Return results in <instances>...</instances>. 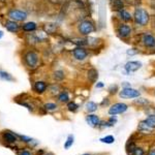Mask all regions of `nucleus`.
Here are the masks:
<instances>
[{"instance_id":"obj_5","label":"nucleus","mask_w":155,"mask_h":155,"mask_svg":"<svg viewBox=\"0 0 155 155\" xmlns=\"http://www.w3.org/2000/svg\"><path fill=\"white\" fill-rule=\"evenodd\" d=\"M25 62L28 65L30 68H34L36 67V65L38 64V56H37L36 53L34 52H28L26 55H25Z\"/></svg>"},{"instance_id":"obj_2","label":"nucleus","mask_w":155,"mask_h":155,"mask_svg":"<svg viewBox=\"0 0 155 155\" xmlns=\"http://www.w3.org/2000/svg\"><path fill=\"white\" fill-rule=\"evenodd\" d=\"M141 95V92L137 89H134L131 87H126L123 88L121 91H119V96L123 99H130V98H137Z\"/></svg>"},{"instance_id":"obj_6","label":"nucleus","mask_w":155,"mask_h":155,"mask_svg":"<svg viewBox=\"0 0 155 155\" xmlns=\"http://www.w3.org/2000/svg\"><path fill=\"white\" fill-rule=\"evenodd\" d=\"M8 17L12 21H24L27 18V14L24 11H20V9H12L8 12Z\"/></svg>"},{"instance_id":"obj_11","label":"nucleus","mask_w":155,"mask_h":155,"mask_svg":"<svg viewBox=\"0 0 155 155\" xmlns=\"http://www.w3.org/2000/svg\"><path fill=\"white\" fill-rule=\"evenodd\" d=\"M142 41L146 48H154L155 47V37L151 34L145 33L142 37Z\"/></svg>"},{"instance_id":"obj_17","label":"nucleus","mask_w":155,"mask_h":155,"mask_svg":"<svg viewBox=\"0 0 155 155\" xmlns=\"http://www.w3.org/2000/svg\"><path fill=\"white\" fill-rule=\"evenodd\" d=\"M119 17H120V19L124 22H129V21H131V19H132L131 15L129 14L128 12H126L125 9H122V11L119 12Z\"/></svg>"},{"instance_id":"obj_9","label":"nucleus","mask_w":155,"mask_h":155,"mask_svg":"<svg viewBox=\"0 0 155 155\" xmlns=\"http://www.w3.org/2000/svg\"><path fill=\"white\" fill-rule=\"evenodd\" d=\"M141 67H142V63L140 61H129L125 64L124 68H125L127 74H130V72L139 71Z\"/></svg>"},{"instance_id":"obj_19","label":"nucleus","mask_w":155,"mask_h":155,"mask_svg":"<svg viewBox=\"0 0 155 155\" xmlns=\"http://www.w3.org/2000/svg\"><path fill=\"white\" fill-rule=\"evenodd\" d=\"M112 6H113V9L117 12H120L123 9V2H122V0H113L112 1Z\"/></svg>"},{"instance_id":"obj_38","label":"nucleus","mask_w":155,"mask_h":155,"mask_svg":"<svg viewBox=\"0 0 155 155\" xmlns=\"http://www.w3.org/2000/svg\"><path fill=\"white\" fill-rule=\"evenodd\" d=\"M46 155H52V154H46Z\"/></svg>"},{"instance_id":"obj_37","label":"nucleus","mask_w":155,"mask_h":155,"mask_svg":"<svg viewBox=\"0 0 155 155\" xmlns=\"http://www.w3.org/2000/svg\"><path fill=\"white\" fill-rule=\"evenodd\" d=\"M153 94H154V95H155V90H154V93H153Z\"/></svg>"},{"instance_id":"obj_33","label":"nucleus","mask_w":155,"mask_h":155,"mask_svg":"<svg viewBox=\"0 0 155 155\" xmlns=\"http://www.w3.org/2000/svg\"><path fill=\"white\" fill-rule=\"evenodd\" d=\"M102 87H104V83L102 82H98L96 84V88H102Z\"/></svg>"},{"instance_id":"obj_12","label":"nucleus","mask_w":155,"mask_h":155,"mask_svg":"<svg viewBox=\"0 0 155 155\" xmlns=\"http://www.w3.org/2000/svg\"><path fill=\"white\" fill-rule=\"evenodd\" d=\"M137 130L140 131V134H146L147 136V134H151L154 129L151 128V127H150L145 121H141L139 123V126H137Z\"/></svg>"},{"instance_id":"obj_26","label":"nucleus","mask_w":155,"mask_h":155,"mask_svg":"<svg viewBox=\"0 0 155 155\" xmlns=\"http://www.w3.org/2000/svg\"><path fill=\"white\" fill-rule=\"evenodd\" d=\"M99 141L101 142V143H104V144H113L114 142H115V137L113 136H107V137H101Z\"/></svg>"},{"instance_id":"obj_32","label":"nucleus","mask_w":155,"mask_h":155,"mask_svg":"<svg viewBox=\"0 0 155 155\" xmlns=\"http://www.w3.org/2000/svg\"><path fill=\"white\" fill-rule=\"evenodd\" d=\"M147 155H155V146L150 148V150L148 151V154H147Z\"/></svg>"},{"instance_id":"obj_1","label":"nucleus","mask_w":155,"mask_h":155,"mask_svg":"<svg viewBox=\"0 0 155 155\" xmlns=\"http://www.w3.org/2000/svg\"><path fill=\"white\" fill-rule=\"evenodd\" d=\"M134 19L137 25L146 26L149 22V14L144 8H137L134 14Z\"/></svg>"},{"instance_id":"obj_23","label":"nucleus","mask_w":155,"mask_h":155,"mask_svg":"<svg viewBox=\"0 0 155 155\" xmlns=\"http://www.w3.org/2000/svg\"><path fill=\"white\" fill-rule=\"evenodd\" d=\"M88 78H89L90 81L94 83V82L97 80V78H98V72H97L96 69H94V68L90 69V71H88Z\"/></svg>"},{"instance_id":"obj_15","label":"nucleus","mask_w":155,"mask_h":155,"mask_svg":"<svg viewBox=\"0 0 155 155\" xmlns=\"http://www.w3.org/2000/svg\"><path fill=\"white\" fill-rule=\"evenodd\" d=\"M5 27L9 32H17L19 29V25L16 23V21H12V20H11V21H6Z\"/></svg>"},{"instance_id":"obj_22","label":"nucleus","mask_w":155,"mask_h":155,"mask_svg":"<svg viewBox=\"0 0 155 155\" xmlns=\"http://www.w3.org/2000/svg\"><path fill=\"white\" fill-rule=\"evenodd\" d=\"M58 101L62 102V104H66V102L69 101V95L66 91H63L58 95Z\"/></svg>"},{"instance_id":"obj_8","label":"nucleus","mask_w":155,"mask_h":155,"mask_svg":"<svg viewBox=\"0 0 155 155\" xmlns=\"http://www.w3.org/2000/svg\"><path fill=\"white\" fill-rule=\"evenodd\" d=\"M72 55H74V57L76 58L77 60H79V61H83L87 58V51L85 50L83 47H78L72 51Z\"/></svg>"},{"instance_id":"obj_34","label":"nucleus","mask_w":155,"mask_h":155,"mask_svg":"<svg viewBox=\"0 0 155 155\" xmlns=\"http://www.w3.org/2000/svg\"><path fill=\"white\" fill-rule=\"evenodd\" d=\"M2 36H3V32H2V31H0V38H1Z\"/></svg>"},{"instance_id":"obj_24","label":"nucleus","mask_w":155,"mask_h":155,"mask_svg":"<svg viewBox=\"0 0 155 155\" xmlns=\"http://www.w3.org/2000/svg\"><path fill=\"white\" fill-rule=\"evenodd\" d=\"M44 107H45V110L48 112H54V111H56L58 107H57V104H54V102H48V104H45Z\"/></svg>"},{"instance_id":"obj_10","label":"nucleus","mask_w":155,"mask_h":155,"mask_svg":"<svg viewBox=\"0 0 155 155\" xmlns=\"http://www.w3.org/2000/svg\"><path fill=\"white\" fill-rule=\"evenodd\" d=\"M101 120L99 119L98 116L96 115H88L86 116V122L88 123V125H90L93 128H96V127H99V124H101Z\"/></svg>"},{"instance_id":"obj_29","label":"nucleus","mask_w":155,"mask_h":155,"mask_svg":"<svg viewBox=\"0 0 155 155\" xmlns=\"http://www.w3.org/2000/svg\"><path fill=\"white\" fill-rule=\"evenodd\" d=\"M54 79L57 80V81H61V80L64 79V72L62 71H57L54 74Z\"/></svg>"},{"instance_id":"obj_16","label":"nucleus","mask_w":155,"mask_h":155,"mask_svg":"<svg viewBox=\"0 0 155 155\" xmlns=\"http://www.w3.org/2000/svg\"><path fill=\"white\" fill-rule=\"evenodd\" d=\"M97 109H98V104L94 101H88L85 104V110H86L88 113H93Z\"/></svg>"},{"instance_id":"obj_21","label":"nucleus","mask_w":155,"mask_h":155,"mask_svg":"<svg viewBox=\"0 0 155 155\" xmlns=\"http://www.w3.org/2000/svg\"><path fill=\"white\" fill-rule=\"evenodd\" d=\"M134 104L139 107H148L149 104H151V102L146 98H139V97H137V99H136V101H134Z\"/></svg>"},{"instance_id":"obj_18","label":"nucleus","mask_w":155,"mask_h":155,"mask_svg":"<svg viewBox=\"0 0 155 155\" xmlns=\"http://www.w3.org/2000/svg\"><path fill=\"white\" fill-rule=\"evenodd\" d=\"M24 31H27V32H31V31H34L36 29V24L34 22H28V23H25L23 26H22Z\"/></svg>"},{"instance_id":"obj_13","label":"nucleus","mask_w":155,"mask_h":155,"mask_svg":"<svg viewBox=\"0 0 155 155\" xmlns=\"http://www.w3.org/2000/svg\"><path fill=\"white\" fill-rule=\"evenodd\" d=\"M2 139H3V141H5L6 143H8V144H14L17 142V136L9 131L4 132V134H2Z\"/></svg>"},{"instance_id":"obj_7","label":"nucleus","mask_w":155,"mask_h":155,"mask_svg":"<svg viewBox=\"0 0 155 155\" xmlns=\"http://www.w3.org/2000/svg\"><path fill=\"white\" fill-rule=\"evenodd\" d=\"M117 33L122 38H126V37H128L131 34V28L126 24H121L117 28Z\"/></svg>"},{"instance_id":"obj_36","label":"nucleus","mask_w":155,"mask_h":155,"mask_svg":"<svg viewBox=\"0 0 155 155\" xmlns=\"http://www.w3.org/2000/svg\"><path fill=\"white\" fill-rule=\"evenodd\" d=\"M83 155H91V154H83Z\"/></svg>"},{"instance_id":"obj_20","label":"nucleus","mask_w":155,"mask_h":155,"mask_svg":"<svg viewBox=\"0 0 155 155\" xmlns=\"http://www.w3.org/2000/svg\"><path fill=\"white\" fill-rule=\"evenodd\" d=\"M145 122H146L148 125L151 127V128L155 129V114H150L148 115V117H147L146 119L144 120Z\"/></svg>"},{"instance_id":"obj_31","label":"nucleus","mask_w":155,"mask_h":155,"mask_svg":"<svg viewBox=\"0 0 155 155\" xmlns=\"http://www.w3.org/2000/svg\"><path fill=\"white\" fill-rule=\"evenodd\" d=\"M19 155H32L28 150H22L21 152L19 153Z\"/></svg>"},{"instance_id":"obj_27","label":"nucleus","mask_w":155,"mask_h":155,"mask_svg":"<svg viewBox=\"0 0 155 155\" xmlns=\"http://www.w3.org/2000/svg\"><path fill=\"white\" fill-rule=\"evenodd\" d=\"M78 109H79V106H78L74 101H69L68 104H67V110H68V111L76 112L78 111Z\"/></svg>"},{"instance_id":"obj_3","label":"nucleus","mask_w":155,"mask_h":155,"mask_svg":"<svg viewBox=\"0 0 155 155\" xmlns=\"http://www.w3.org/2000/svg\"><path fill=\"white\" fill-rule=\"evenodd\" d=\"M78 29H79L80 33L83 34V35H89L90 33H92V32L95 30V27H94V24L92 23L91 21L85 20V21L81 22V23L79 24Z\"/></svg>"},{"instance_id":"obj_14","label":"nucleus","mask_w":155,"mask_h":155,"mask_svg":"<svg viewBox=\"0 0 155 155\" xmlns=\"http://www.w3.org/2000/svg\"><path fill=\"white\" fill-rule=\"evenodd\" d=\"M47 88H48L47 84L45 83V82H42V81H38V82H36V83L34 84V91L37 92V93H39V94L44 93V92L47 90Z\"/></svg>"},{"instance_id":"obj_25","label":"nucleus","mask_w":155,"mask_h":155,"mask_svg":"<svg viewBox=\"0 0 155 155\" xmlns=\"http://www.w3.org/2000/svg\"><path fill=\"white\" fill-rule=\"evenodd\" d=\"M74 136H72V134H69V136L67 137L65 143H64V148H65V149L71 148V147L72 146V144H74Z\"/></svg>"},{"instance_id":"obj_4","label":"nucleus","mask_w":155,"mask_h":155,"mask_svg":"<svg viewBox=\"0 0 155 155\" xmlns=\"http://www.w3.org/2000/svg\"><path fill=\"white\" fill-rule=\"evenodd\" d=\"M127 109H128V106L126 104H124V102H116V104H112L110 107L107 113L111 116H116L118 114H122L124 112H126Z\"/></svg>"},{"instance_id":"obj_28","label":"nucleus","mask_w":155,"mask_h":155,"mask_svg":"<svg viewBox=\"0 0 155 155\" xmlns=\"http://www.w3.org/2000/svg\"><path fill=\"white\" fill-rule=\"evenodd\" d=\"M0 78H1L2 80H5V81H14V79H12V77L11 74L2 71H0Z\"/></svg>"},{"instance_id":"obj_35","label":"nucleus","mask_w":155,"mask_h":155,"mask_svg":"<svg viewBox=\"0 0 155 155\" xmlns=\"http://www.w3.org/2000/svg\"><path fill=\"white\" fill-rule=\"evenodd\" d=\"M153 114H155V109L153 110Z\"/></svg>"},{"instance_id":"obj_30","label":"nucleus","mask_w":155,"mask_h":155,"mask_svg":"<svg viewBox=\"0 0 155 155\" xmlns=\"http://www.w3.org/2000/svg\"><path fill=\"white\" fill-rule=\"evenodd\" d=\"M107 90H109L110 94H116L117 92H118V86H117V85H111Z\"/></svg>"}]
</instances>
